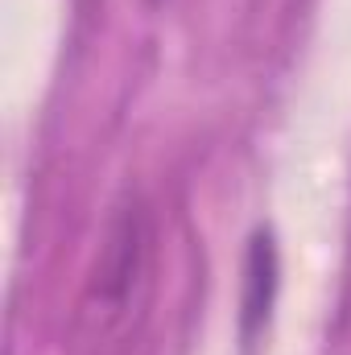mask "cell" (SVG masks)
Returning <instances> with one entry per match:
<instances>
[{
  "instance_id": "7a4b0ae2",
  "label": "cell",
  "mask_w": 351,
  "mask_h": 355,
  "mask_svg": "<svg viewBox=\"0 0 351 355\" xmlns=\"http://www.w3.org/2000/svg\"><path fill=\"white\" fill-rule=\"evenodd\" d=\"M273 302H277V244H273V232H257L244 265V306H240L244 343H252L268 327Z\"/></svg>"
},
{
  "instance_id": "6da1fadb",
  "label": "cell",
  "mask_w": 351,
  "mask_h": 355,
  "mask_svg": "<svg viewBox=\"0 0 351 355\" xmlns=\"http://www.w3.org/2000/svg\"><path fill=\"white\" fill-rule=\"evenodd\" d=\"M153 215L141 194H124L108 215L87 285L75 310V352L128 355L153 302Z\"/></svg>"
}]
</instances>
